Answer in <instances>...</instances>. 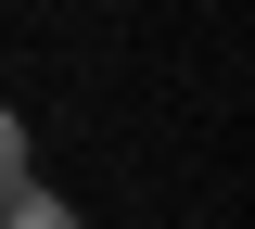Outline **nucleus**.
Segmentation results:
<instances>
[{"mask_svg": "<svg viewBox=\"0 0 255 229\" xmlns=\"http://www.w3.org/2000/svg\"><path fill=\"white\" fill-rule=\"evenodd\" d=\"M0 229H90V217H77V204H64L51 178H38V165H26V178L0 191Z\"/></svg>", "mask_w": 255, "mask_h": 229, "instance_id": "nucleus-1", "label": "nucleus"}, {"mask_svg": "<svg viewBox=\"0 0 255 229\" xmlns=\"http://www.w3.org/2000/svg\"><path fill=\"white\" fill-rule=\"evenodd\" d=\"M26 165H38V128H26V115H13V102H0V191H13Z\"/></svg>", "mask_w": 255, "mask_h": 229, "instance_id": "nucleus-2", "label": "nucleus"}]
</instances>
